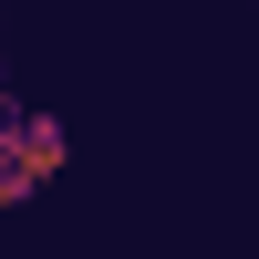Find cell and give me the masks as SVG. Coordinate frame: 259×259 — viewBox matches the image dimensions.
I'll list each match as a JSON object with an SVG mask.
<instances>
[{
    "label": "cell",
    "mask_w": 259,
    "mask_h": 259,
    "mask_svg": "<svg viewBox=\"0 0 259 259\" xmlns=\"http://www.w3.org/2000/svg\"><path fill=\"white\" fill-rule=\"evenodd\" d=\"M62 166H73V135H62V114H21V156H11V187L31 197V187H52Z\"/></svg>",
    "instance_id": "1"
},
{
    "label": "cell",
    "mask_w": 259,
    "mask_h": 259,
    "mask_svg": "<svg viewBox=\"0 0 259 259\" xmlns=\"http://www.w3.org/2000/svg\"><path fill=\"white\" fill-rule=\"evenodd\" d=\"M0 114H11V73H0Z\"/></svg>",
    "instance_id": "2"
}]
</instances>
